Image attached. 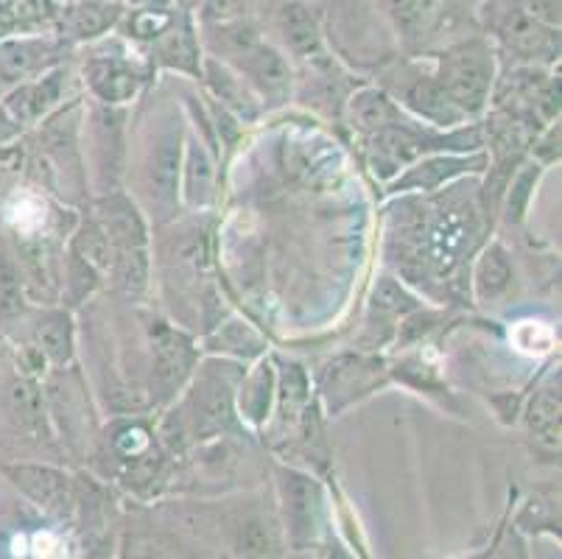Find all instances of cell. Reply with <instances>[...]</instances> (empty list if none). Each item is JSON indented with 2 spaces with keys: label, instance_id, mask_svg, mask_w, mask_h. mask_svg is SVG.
Returning <instances> with one entry per match:
<instances>
[{
  "label": "cell",
  "instance_id": "cell-29",
  "mask_svg": "<svg viewBox=\"0 0 562 559\" xmlns=\"http://www.w3.org/2000/svg\"><path fill=\"white\" fill-rule=\"evenodd\" d=\"M12 400L18 414L23 417V423H40V398L32 383H18L12 392Z\"/></svg>",
  "mask_w": 562,
  "mask_h": 559
},
{
  "label": "cell",
  "instance_id": "cell-32",
  "mask_svg": "<svg viewBox=\"0 0 562 559\" xmlns=\"http://www.w3.org/2000/svg\"><path fill=\"white\" fill-rule=\"evenodd\" d=\"M459 166H453V163H428V166H423V171H414L412 177L406 179L408 185L412 182H423V185H434V182H439V179L442 177H448V174H453L457 171Z\"/></svg>",
  "mask_w": 562,
  "mask_h": 559
},
{
  "label": "cell",
  "instance_id": "cell-25",
  "mask_svg": "<svg viewBox=\"0 0 562 559\" xmlns=\"http://www.w3.org/2000/svg\"><path fill=\"white\" fill-rule=\"evenodd\" d=\"M529 425L538 434L560 428V398L554 392H543L529 409Z\"/></svg>",
  "mask_w": 562,
  "mask_h": 559
},
{
  "label": "cell",
  "instance_id": "cell-14",
  "mask_svg": "<svg viewBox=\"0 0 562 559\" xmlns=\"http://www.w3.org/2000/svg\"><path fill=\"white\" fill-rule=\"evenodd\" d=\"M509 280H513V269H509V260L504 258L498 246H493L487 255L482 258L476 271V283H479V294L482 297H498L501 291L507 289Z\"/></svg>",
  "mask_w": 562,
  "mask_h": 559
},
{
  "label": "cell",
  "instance_id": "cell-7",
  "mask_svg": "<svg viewBox=\"0 0 562 559\" xmlns=\"http://www.w3.org/2000/svg\"><path fill=\"white\" fill-rule=\"evenodd\" d=\"M285 492H289V512L294 532L297 535H311L316 523V510H319V492L303 476H291Z\"/></svg>",
  "mask_w": 562,
  "mask_h": 559
},
{
  "label": "cell",
  "instance_id": "cell-20",
  "mask_svg": "<svg viewBox=\"0 0 562 559\" xmlns=\"http://www.w3.org/2000/svg\"><path fill=\"white\" fill-rule=\"evenodd\" d=\"M76 253L87 260V264H93L95 269H106L110 266V241H106L104 230L90 224L79 233L76 238Z\"/></svg>",
  "mask_w": 562,
  "mask_h": 559
},
{
  "label": "cell",
  "instance_id": "cell-22",
  "mask_svg": "<svg viewBox=\"0 0 562 559\" xmlns=\"http://www.w3.org/2000/svg\"><path fill=\"white\" fill-rule=\"evenodd\" d=\"M34 45L32 43H12L7 48H0V76L7 81L20 79L25 70L34 65Z\"/></svg>",
  "mask_w": 562,
  "mask_h": 559
},
{
  "label": "cell",
  "instance_id": "cell-24",
  "mask_svg": "<svg viewBox=\"0 0 562 559\" xmlns=\"http://www.w3.org/2000/svg\"><path fill=\"white\" fill-rule=\"evenodd\" d=\"M199 420H202V431H218L229 423V398L224 389L204 394L199 403Z\"/></svg>",
  "mask_w": 562,
  "mask_h": 559
},
{
  "label": "cell",
  "instance_id": "cell-30",
  "mask_svg": "<svg viewBox=\"0 0 562 559\" xmlns=\"http://www.w3.org/2000/svg\"><path fill=\"white\" fill-rule=\"evenodd\" d=\"M106 23H112V12L106 7H85L76 14V31L79 34H95Z\"/></svg>",
  "mask_w": 562,
  "mask_h": 559
},
{
  "label": "cell",
  "instance_id": "cell-11",
  "mask_svg": "<svg viewBox=\"0 0 562 559\" xmlns=\"http://www.w3.org/2000/svg\"><path fill=\"white\" fill-rule=\"evenodd\" d=\"M249 70H252L255 79L266 87L269 92L283 90L289 85V65L283 62V56L272 48H263V45H255L247 54Z\"/></svg>",
  "mask_w": 562,
  "mask_h": 559
},
{
  "label": "cell",
  "instance_id": "cell-16",
  "mask_svg": "<svg viewBox=\"0 0 562 559\" xmlns=\"http://www.w3.org/2000/svg\"><path fill=\"white\" fill-rule=\"evenodd\" d=\"M386 3H390L397 29L406 31V34H417L434 18V9H437V0H386Z\"/></svg>",
  "mask_w": 562,
  "mask_h": 559
},
{
  "label": "cell",
  "instance_id": "cell-5",
  "mask_svg": "<svg viewBox=\"0 0 562 559\" xmlns=\"http://www.w3.org/2000/svg\"><path fill=\"white\" fill-rule=\"evenodd\" d=\"M417 152H420V141L408 135L406 130H383L375 137V171L386 177V174L397 171L408 160H414Z\"/></svg>",
  "mask_w": 562,
  "mask_h": 559
},
{
  "label": "cell",
  "instance_id": "cell-4",
  "mask_svg": "<svg viewBox=\"0 0 562 559\" xmlns=\"http://www.w3.org/2000/svg\"><path fill=\"white\" fill-rule=\"evenodd\" d=\"M180 135H168L160 137L157 143L155 154H151V168H149V179L151 188H155L157 199L160 202H171L177 197V179H180Z\"/></svg>",
  "mask_w": 562,
  "mask_h": 559
},
{
  "label": "cell",
  "instance_id": "cell-10",
  "mask_svg": "<svg viewBox=\"0 0 562 559\" xmlns=\"http://www.w3.org/2000/svg\"><path fill=\"white\" fill-rule=\"evenodd\" d=\"M504 37L526 54H538L549 43V34H543L540 20L529 12H513L504 20Z\"/></svg>",
  "mask_w": 562,
  "mask_h": 559
},
{
  "label": "cell",
  "instance_id": "cell-6",
  "mask_svg": "<svg viewBox=\"0 0 562 559\" xmlns=\"http://www.w3.org/2000/svg\"><path fill=\"white\" fill-rule=\"evenodd\" d=\"M101 210H104L106 233L112 235L115 244H121V249H137V246H143V224L132 204H126L124 199H110Z\"/></svg>",
  "mask_w": 562,
  "mask_h": 559
},
{
  "label": "cell",
  "instance_id": "cell-28",
  "mask_svg": "<svg viewBox=\"0 0 562 559\" xmlns=\"http://www.w3.org/2000/svg\"><path fill=\"white\" fill-rule=\"evenodd\" d=\"M121 280H124L130 289H140L143 280H146V258H143V249H124V258H121Z\"/></svg>",
  "mask_w": 562,
  "mask_h": 559
},
{
  "label": "cell",
  "instance_id": "cell-34",
  "mask_svg": "<svg viewBox=\"0 0 562 559\" xmlns=\"http://www.w3.org/2000/svg\"><path fill=\"white\" fill-rule=\"evenodd\" d=\"M168 25V18L166 14H140V18L135 20V31L137 37H151L155 31L166 29Z\"/></svg>",
  "mask_w": 562,
  "mask_h": 559
},
{
  "label": "cell",
  "instance_id": "cell-8",
  "mask_svg": "<svg viewBox=\"0 0 562 559\" xmlns=\"http://www.w3.org/2000/svg\"><path fill=\"white\" fill-rule=\"evenodd\" d=\"M90 76H93V90L104 101H124L137 90L135 76L126 74L115 62H99V65H93Z\"/></svg>",
  "mask_w": 562,
  "mask_h": 559
},
{
  "label": "cell",
  "instance_id": "cell-21",
  "mask_svg": "<svg viewBox=\"0 0 562 559\" xmlns=\"http://www.w3.org/2000/svg\"><path fill=\"white\" fill-rule=\"evenodd\" d=\"M186 367H188V347L182 345L180 338L171 336L168 342H162L160 350H157V369H160V378L180 381Z\"/></svg>",
  "mask_w": 562,
  "mask_h": 559
},
{
  "label": "cell",
  "instance_id": "cell-23",
  "mask_svg": "<svg viewBox=\"0 0 562 559\" xmlns=\"http://www.w3.org/2000/svg\"><path fill=\"white\" fill-rule=\"evenodd\" d=\"M513 338L520 350L531 353V356H543V353H549L551 345H554L551 331L546 325H540V322H520V325L515 327Z\"/></svg>",
  "mask_w": 562,
  "mask_h": 559
},
{
  "label": "cell",
  "instance_id": "cell-3",
  "mask_svg": "<svg viewBox=\"0 0 562 559\" xmlns=\"http://www.w3.org/2000/svg\"><path fill=\"white\" fill-rule=\"evenodd\" d=\"M464 244H468V219L462 213H448L434 224L428 235V260L437 275H448L459 264Z\"/></svg>",
  "mask_w": 562,
  "mask_h": 559
},
{
  "label": "cell",
  "instance_id": "cell-31",
  "mask_svg": "<svg viewBox=\"0 0 562 559\" xmlns=\"http://www.w3.org/2000/svg\"><path fill=\"white\" fill-rule=\"evenodd\" d=\"M241 548L247 554H266L269 548H272V543H269V535H266V529L260 526V523H247V526H244Z\"/></svg>",
  "mask_w": 562,
  "mask_h": 559
},
{
  "label": "cell",
  "instance_id": "cell-2",
  "mask_svg": "<svg viewBox=\"0 0 562 559\" xmlns=\"http://www.w3.org/2000/svg\"><path fill=\"white\" fill-rule=\"evenodd\" d=\"M9 476L43 510L56 512V515L70 510L74 499H70V484L63 473H56L50 468H29V465H23V468H9Z\"/></svg>",
  "mask_w": 562,
  "mask_h": 559
},
{
  "label": "cell",
  "instance_id": "cell-17",
  "mask_svg": "<svg viewBox=\"0 0 562 559\" xmlns=\"http://www.w3.org/2000/svg\"><path fill=\"white\" fill-rule=\"evenodd\" d=\"M188 197L191 202H204V199L211 197L213 188V168L211 160H207V154L204 148L191 146L188 152Z\"/></svg>",
  "mask_w": 562,
  "mask_h": 559
},
{
  "label": "cell",
  "instance_id": "cell-33",
  "mask_svg": "<svg viewBox=\"0 0 562 559\" xmlns=\"http://www.w3.org/2000/svg\"><path fill=\"white\" fill-rule=\"evenodd\" d=\"M204 9H207V18L211 20H222V23H227V20L241 14L244 0H207Z\"/></svg>",
  "mask_w": 562,
  "mask_h": 559
},
{
  "label": "cell",
  "instance_id": "cell-1",
  "mask_svg": "<svg viewBox=\"0 0 562 559\" xmlns=\"http://www.w3.org/2000/svg\"><path fill=\"white\" fill-rule=\"evenodd\" d=\"M490 90V65L482 54L459 56L446 74V92L462 110L476 112L484 104Z\"/></svg>",
  "mask_w": 562,
  "mask_h": 559
},
{
  "label": "cell",
  "instance_id": "cell-13",
  "mask_svg": "<svg viewBox=\"0 0 562 559\" xmlns=\"http://www.w3.org/2000/svg\"><path fill=\"white\" fill-rule=\"evenodd\" d=\"M408 99L423 115L437 118V121H457V107H453L451 96L446 92L442 85H434V81H420V85H414L412 92H408Z\"/></svg>",
  "mask_w": 562,
  "mask_h": 559
},
{
  "label": "cell",
  "instance_id": "cell-26",
  "mask_svg": "<svg viewBox=\"0 0 562 559\" xmlns=\"http://www.w3.org/2000/svg\"><path fill=\"white\" fill-rule=\"evenodd\" d=\"M0 14L12 23H32L45 14V0H0Z\"/></svg>",
  "mask_w": 562,
  "mask_h": 559
},
{
  "label": "cell",
  "instance_id": "cell-18",
  "mask_svg": "<svg viewBox=\"0 0 562 559\" xmlns=\"http://www.w3.org/2000/svg\"><path fill=\"white\" fill-rule=\"evenodd\" d=\"M23 308V286L9 255L0 249V314L12 316Z\"/></svg>",
  "mask_w": 562,
  "mask_h": 559
},
{
  "label": "cell",
  "instance_id": "cell-12",
  "mask_svg": "<svg viewBox=\"0 0 562 559\" xmlns=\"http://www.w3.org/2000/svg\"><path fill=\"white\" fill-rule=\"evenodd\" d=\"M56 92H59V76H50L45 85L23 87L20 92H14L12 101H9V110H12L14 118H20V121H32V118L43 115V112L48 110L50 101L56 99Z\"/></svg>",
  "mask_w": 562,
  "mask_h": 559
},
{
  "label": "cell",
  "instance_id": "cell-15",
  "mask_svg": "<svg viewBox=\"0 0 562 559\" xmlns=\"http://www.w3.org/2000/svg\"><path fill=\"white\" fill-rule=\"evenodd\" d=\"M40 345L48 358H54L56 364H65L74 353V342H70V322L63 314H54L40 325Z\"/></svg>",
  "mask_w": 562,
  "mask_h": 559
},
{
  "label": "cell",
  "instance_id": "cell-9",
  "mask_svg": "<svg viewBox=\"0 0 562 559\" xmlns=\"http://www.w3.org/2000/svg\"><path fill=\"white\" fill-rule=\"evenodd\" d=\"M285 31V40L294 51L300 54H311V51L319 45V31H316L314 18H311L308 9L297 7V3H291V7L283 9V18H280Z\"/></svg>",
  "mask_w": 562,
  "mask_h": 559
},
{
  "label": "cell",
  "instance_id": "cell-19",
  "mask_svg": "<svg viewBox=\"0 0 562 559\" xmlns=\"http://www.w3.org/2000/svg\"><path fill=\"white\" fill-rule=\"evenodd\" d=\"M352 112H356V118H359L364 126H386V123H392V118H395V110H392V104L386 101V96H381V92L375 90L361 92L359 99L352 101Z\"/></svg>",
  "mask_w": 562,
  "mask_h": 559
},
{
  "label": "cell",
  "instance_id": "cell-27",
  "mask_svg": "<svg viewBox=\"0 0 562 559\" xmlns=\"http://www.w3.org/2000/svg\"><path fill=\"white\" fill-rule=\"evenodd\" d=\"M375 305L383 308V311H390V314H403V311L412 308V297L401 286L392 283V280H383L375 289Z\"/></svg>",
  "mask_w": 562,
  "mask_h": 559
}]
</instances>
